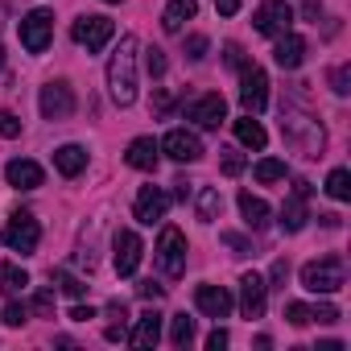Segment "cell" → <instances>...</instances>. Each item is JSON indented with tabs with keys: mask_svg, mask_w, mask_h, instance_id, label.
Masks as SVG:
<instances>
[{
	"mask_svg": "<svg viewBox=\"0 0 351 351\" xmlns=\"http://www.w3.org/2000/svg\"><path fill=\"white\" fill-rule=\"evenodd\" d=\"M161 149H165V157L182 161V165H191V161H199V157H203V141H199L191 128H169V132H165V141H161Z\"/></svg>",
	"mask_w": 351,
	"mask_h": 351,
	"instance_id": "7c38bea8",
	"label": "cell"
},
{
	"mask_svg": "<svg viewBox=\"0 0 351 351\" xmlns=\"http://www.w3.org/2000/svg\"><path fill=\"white\" fill-rule=\"evenodd\" d=\"M25 285H29V273H25V269H17V265H0V289H5L9 298H21Z\"/></svg>",
	"mask_w": 351,
	"mask_h": 351,
	"instance_id": "4316f807",
	"label": "cell"
},
{
	"mask_svg": "<svg viewBox=\"0 0 351 351\" xmlns=\"http://www.w3.org/2000/svg\"><path fill=\"white\" fill-rule=\"evenodd\" d=\"M0 66H5V46H0Z\"/></svg>",
	"mask_w": 351,
	"mask_h": 351,
	"instance_id": "f5cc1de1",
	"label": "cell"
},
{
	"mask_svg": "<svg viewBox=\"0 0 351 351\" xmlns=\"http://www.w3.org/2000/svg\"><path fill=\"white\" fill-rule=\"evenodd\" d=\"M219 211H223V195L215 186H203L199 191V223H215Z\"/></svg>",
	"mask_w": 351,
	"mask_h": 351,
	"instance_id": "484cf974",
	"label": "cell"
},
{
	"mask_svg": "<svg viewBox=\"0 0 351 351\" xmlns=\"http://www.w3.org/2000/svg\"><path fill=\"white\" fill-rule=\"evenodd\" d=\"M215 13L219 17H236L240 13V0H215Z\"/></svg>",
	"mask_w": 351,
	"mask_h": 351,
	"instance_id": "7dc6e473",
	"label": "cell"
},
{
	"mask_svg": "<svg viewBox=\"0 0 351 351\" xmlns=\"http://www.w3.org/2000/svg\"><path fill=\"white\" fill-rule=\"evenodd\" d=\"M157 339H161V314H157V310H145V314L136 318V326H132L128 343L145 351V347H157Z\"/></svg>",
	"mask_w": 351,
	"mask_h": 351,
	"instance_id": "7402d4cb",
	"label": "cell"
},
{
	"mask_svg": "<svg viewBox=\"0 0 351 351\" xmlns=\"http://www.w3.org/2000/svg\"><path fill=\"white\" fill-rule=\"evenodd\" d=\"M207 46H211V42H207L203 34H191V38H186V58L203 62V58H207Z\"/></svg>",
	"mask_w": 351,
	"mask_h": 351,
	"instance_id": "d590c367",
	"label": "cell"
},
{
	"mask_svg": "<svg viewBox=\"0 0 351 351\" xmlns=\"http://www.w3.org/2000/svg\"><path fill=\"white\" fill-rule=\"evenodd\" d=\"M223 173H228V178L244 173V157H240V153H232V149H223Z\"/></svg>",
	"mask_w": 351,
	"mask_h": 351,
	"instance_id": "b9f144b4",
	"label": "cell"
},
{
	"mask_svg": "<svg viewBox=\"0 0 351 351\" xmlns=\"http://www.w3.org/2000/svg\"><path fill=\"white\" fill-rule=\"evenodd\" d=\"M195 306H199L207 318H228L236 302H232V293H228L223 285H199V289H195Z\"/></svg>",
	"mask_w": 351,
	"mask_h": 351,
	"instance_id": "e0dca14e",
	"label": "cell"
},
{
	"mask_svg": "<svg viewBox=\"0 0 351 351\" xmlns=\"http://www.w3.org/2000/svg\"><path fill=\"white\" fill-rule=\"evenodd\" d=\"M302 285L310 293H339L347 285V265L343 256H318L302 265Z\"/></svg>",
	"mask_w": 351,
	"mask_h": 351,
	"instance_id": "3957f363",
	"label": "cell"
},
{
	"mask_svg": "<svg viewBox=\"0 0 351 351\" xmlns=\"http://www.w3.org/2000/svg\"><path fill=\"white\" fill-rule=\"evenodd\" d=\"M273 62H277L281 71H298V66L306 62V38H298L293 29H289V34H281V38H277V46H273Z\"/></svg>",
	"mask_w": 351,
	"mask_h": 351,
	"instance_id": "ac0fdd59",
	"label": "cell"
},
{
	"mask_svg": "<svg viewBox=\"0 0 351 351\" xmlns=\"http://www.w3.org/2000/svg\"><path fill=\"white\" fill-rule=\"evenodd\" d=\"M54 165H58L62 178H79L87 169V149L83 145H62V149H54Z\"/></svg>",
	"mask_w": 351,
	"mask_h": 351,
	"instance_id": "603a6c76",
	"label": "cell"
},
{
	"mask_svg": "<svg viewBox=\"0 0 351 351\" xmlns=\"http://www.w3.org/2000/svg\"><path fill=\"white\" fill-rule=\"evenodd\" d=\"M326 195H330L335 203H347V199H351V173H347V169H330V173H326Z\"/></svg>",
	"mask_w": 351,
	"mask_h": 351,
	"instance_id": "83f0119b",
	"label": "cell"
},
{
	"mask_svg": "<svg viewBox=\"0 0 351 351\" xmlns=\"http://www.w3.org/2000/svg\"><path fill=\"white\" fill-rule=\"evenodd\" d=\"M223 347H228V330L219 326V330H211V335H207V351H223Z\"/></svg>",
	"mask_w": 351,
	"mask_h": 351,
	"instance_id": "bcb514c9",
	"label": "cell"
},
{
	"mask_svg": "<svg viewBox=\"0 0 351 351\" xmlns=\"http://www.w3.org/2000/svg\"><path fill=\"white\" fill-rule=\"evenodd\" d=\"M50 38H54V13H50V9L25 13V21H21V46H25L29 54H46Z\"/></svg>",
	"mask_w": 351,
	"mask_h": 351,
	"instance_id": "9c48e42d",
	"label": "cell"
},
{
	"mask_svg": "<svg viewBox=\"0 0 351 351\" xmlns=\"http://www.w3.org/2000/svg\"><path fill=\"white\" fill-rule=\"evenodd\" d=\"M223 58H228V66H236V71L244 66V50H240L236 42H232V46H223Z\"/></svg>",
	"mask_w": 351,
	"mask_h": 351,
	"instance_id": "f6af8a7d",
	"label": "cell"
},
{
	"mask_svg": "<svg viewBox=\"0 0 351 351\" xmlns=\"http://www.w3.org/2000/svg\"><path fill=\"white\" fill-rule=\"evenodd\" d=\"M54 281H58V289H62L66 298H83V293H87V285H83L79 277H71L66 269H58V273H54Z\"/></svg>",
	"mask_w": 351,
	"mask_h": 351,
	"instance_id": "1f68e13d",
	"label": "cell"
},
{
	"mask_svg": "<svg viewBox=\"0 0 351 351\" xmlns=\"http://www.w3.org/2000/svg\"><path fill=\"white\" fill-rule=\"evenodd\" d=\"M157 157H161V145H157L153 136H136V141L128 145V153H124V161H128L132 169H157Z\"/></svg>",
	"mask_w": 351,
	"mask_h": 351,
	"instance_id": "44dd1931",
	"label": "cell"
},
{
	"mask_svg": "<svg viewBox=\"0 0 351 351\" xmlns=\"http://www.w3.org/2000/svg\"><path fill=\"white\" fill-rule=\"evenodd\" d=\"M173 186H178V191H173V195H178V199H186V195H191V182H186V178H178V182H173Z\"/></svg>",
	"mask_w": 351,
	"mask_h": 351,
	"instance_id": "816d5d0a",
	"label": "cell"
},
{
	"mask_svg": "<svg viewBox=\"0 0 351 351\" xmlns=\"http://www.w3.org/2000/svg\"><path fill=\"white\" fill-rule=\"evenodd\" d=\"M195 13H199L195 0H169L165 13H161V29H165V34H182L186 21H195Z\"/></svg>",
	"mask_w": 351,
	"mask_h": 351,
	"instance_id": "ffe728a7",
	"label": "cell"
},
{
	"mask_svg": "<svg viewBox=\"0 0 351 351\" xmlns=\"http://www.w3.org/2000/svg\"><path fill=\"white\" fill-rule=\"evenodd\" d=\"M71 38L87 50V54H99L112 38H116V25L108 21V17H75V25H71Z\"/></svg>",
	"mask_w": 351,
	"mask_h": 351,
	"instance_id": "52a82bcc",
	"label": "cell"
},
{
	"mask_svg": "<svg viewBox=\"0 0 351 351\" xmlns=\"http://www.w3.org/2000/svg\"><path fill=\"white\" fill-rule=\"evenodd\" d=\"M5 248L9 252H21V256H29V252H38V240H42V228H38V219L29 215V211H13V219H9V228H5Z\"/></svg>",
	"mask_w": 351,
	"mask_h": 351,
	"instance_id": "8992f818",
	"label": "cell"
},
{
	"mask_svg": "<svg viewBox=\"0 0 351 351\" xmlns=\"http://www.w3.org/2000/svg\"><path fill=\"white\" fill-rule=\"evenodd\" d=\"M236 136H240V145H248V149H265V145H269V132H265V124H261L256 116H240V120H236Z\"/></svg>",
	"mask_w": 351,
	"mask_h": 351,
	"instance_id": "d4e9b609",
	"label": "cell"
},
{
	"mask_svg": "<svg viewBox=\"0 0 351 351\" xmlns=\"http://www.w3.org/2000/svg\"><path fill=\"white\" fill-rule=\"evenodd\" d=\"M0 136H21V120L13 112H0Z\"/></svg>",
	"mask_w": 351,
	"mask_h": 351,
	"instance_id": "7bdbcfd3",
	"label": "cell"
},
{
	"mask_svg": "<svg viewBox=\"0 0 351 351\" xmlns=\"http://www.w3.org/2000/svg\"><path fill=\"white\" fill-rule=\"evenodd\" d=\"M136 54H141V42L132 34H124L116 54L108 58V91H112L116 108H132L136 104Z\"/></svg>",
	"mask_w": 351,
	"mask_h": 351,
	"instance_id": "6da1fadb",
	"label": "cell"
},
{
	"mask_svg": "<svg viewBox=\"0 0 351 351\" xmlns=\"http://www.w3.org/2000/svg\"><path fill=\"white\" fill-rule=\"evenodd\" d=\"M186 120H195L199 128H219L228 120V104L223 95H199L191 108H186Z\"/></svg>",
	"mask_w": 351,
	"mask_h": 351,
	"instance_id": "9a60e30c",
	"label": "cell"
},
{
	"mask_svg": "<svg viewBox=\"0 0 351 351\" xmlns=\"http://www.w3.org/2000/svg\"><path fill=\"white\" fill-rule=\"evenodd\" d=\"M108 318H112V322H108V330H104V335H108L112 343H116V339H124V326H128V310H124L120 302H112V306H108Z\"/></svg>",
	"mask_w": 351,
	"mask_h": 351,
	"instance_id": "4dcf8cb0",
	"label": "cell"
},
{
	"mask_svg": "<svg viewBox=\"0 0 351 351\" xmlns=\"http://www.w3.org/2000/svg\"><path fill=\"white\" fill-rule=\"evenodd\" d=\"M310 314H314V322H322V326L339 322V306H330V302H322V306H310Z\"/></svg>",
	"mask_w": 351,
	"mask_h": 351,
	"instance_id": "60d3db41",
	"label": "cell"
},
{
	"mask_svg": "<svg viewBox=\"0 0 351 351\" xmlns=\"http://www.w3.org/2000/svg\"><path fill=\"white\" fill-rule=\"evenodd\" d=\"M153 108H157V112H169V95H165V91H157V99H153Z\"/></svg>",
	"mask_w": 351,
	"mask_h": 351,
	"instance_id": "f907efd6",
	"label": "cell"
},
{
	"mask_svg": "<svg viewBox=\"0 0 351 351\" xmlns=\"http://www.w3.org/2000/svg\"><path fill=\"white\" fill-rule=\"evenodd\" d=\"M240 104H244L248 116H261L269 108V75H265V66H256V62L240 66Z\"/></svg>",
	"mask_w": 351,
	"mask_h": 351,
	"instance_id": "5b68a950",
	"label": "cell"
},
{
	"mask_svg": "<svg viewBox=\"0 0 351 351\" xmlns=\"http://www.w3.org/2000/svg\"><path fill=\"white\" fill-rule=\"evenodd\" d=\"M306 219H310V211H306V195L302 191H293L285 203H281V232H289V236H298L302 228H306Z\"/></svg>",
	"mask_w": 351,
	"mask_h": 351,
	"instance_id": "d6986e66",
	"label": "cell"
},
{
	"mask_svg": "<svg viewBox=\"0 0 351 351\" xmlns=\"http://www.w3.org/2000/svg\"><path fill=\"white\" fill-rule=\"evenodd\" d=\"M145 66H149V75H153V79H161V75H165V54H161L157 46H153V50H145Z\"/></svg>",
	"mask_w": 351,
	"mask_h": 351,
	"instance_id": "ab89813d",
	"label": "cell"
},
{
	"mask_svg": "<svg viewBox=\"0 0 351 351\" xmlns=\"http://www.w3.org/2000/svg\"><path fill=\"white\" fill-rule=\"evenodd\" d=\"M5 178H9L13 191H38V186L46 182V173H42L38 161H29V157H13V161L5 165Z\"/></svg>",
	"mask_w": 351,
	"mask_h": 351,
	"instance_id": "2e32d148",
	"label": "cell"
},
{
	"mask_svg": "<svg viewBox=\"0 0 351 351\" xmlns=\"http://www.w3.org/2000/svg\"><path fill=\"white\" fill-rule=\"evenodd\" d=\"M104 5H120V0H104Z\"/></svg>",
	"mask_w": 351,
	"mask_h": 351,
	"instance_id": "db71d44e",
	"label": "cell"
},
{
	"mask_svg": "<svg viewBox=\"0 0 351 351\" xmlns=\"http://www.w3.org/2000/svg\"><path fill=\"white\" fill-rule=\"evenodd\" d=\"M165 211H169V195H165L161 186H141V191H136L132 215H136L141 223H157V219H165Z\"/></svg>",
	"mask_w": 351,
	"mask_h": 351,
	"instance_id": "5bb4252c",
	"label": "cell"
},
{
	"mask_svg": "<svg viewBox=\"0 0 351 351\" xmlns=\"http://www.w3.org/2000/svg\"><path fill=\"white\" fill-rule=\"evenodd\" d=\"M285 318H289V326H310V322H314V314H310L306 302H289V306H285Z\"/></svg>",
	"mask_w": 351,
	"mask_h": 351,
	"instance_id": "d6a6232c",
	"label": "cell"
},
{
	"mask_svg": "<svg viewBox=\"0 0 351 351\" xmlns=\"http://www.w3.org/2000/svg\"><path fill=\"white\" fill-rule=\"evenodd\" d=\"M34 314H38V318H54V293H50V289H38V298H34Z\"/></svg>",
	"mask_w": 351,
	"mask_h": 351,
	"instance_id": "f35d334b",
	"label": "cell"
},
{
	"mask_svg": "<svg viewBox=\"0 0 351 351\" xmlns=\"http://www.w3.org/2000/svg\"><path fill=\"white\" fill-rule=\"evenodd\" d=\"M285 281H289V261L281 256V261H273V273H269V289H285Z\"/></svg>",
	"mask_w": 351,
	"mask_h": 351,
	"instance_id": "74e56055",
	"label": "cell"
},
{
	"mask_svg": "<svg viewBox=\"0 0 351 351\" xmlns=\"http://www.w3.org/2000/svg\"><path fill=\"white\" fill-rule=\"evenodd\" d=\"M136 293H141V298H145V302H157V298H161V293H165V289H161V285H157V281H141V285H136Z\"/></svg>",
	"mask_w": 351,
	"mask_h": 351,
	"instance_id": "ee69618b",
	"label": "cell"
},
{
	"mask_svg": "<svg viewBox=\"0 0 351 351\" xmlns=\"http://www.w3.org/2000/svg\"><path fill=\"white\" fill-rule=\"evenodd\" d=\"M191 339H195V318L173 314V318H169V343H173V347H186Z\"/></svg>",
	"mask_w": 351,
	"mask_h": 351,
	"instance_id": "f1b7e54d",
	"label": "cell"
},
{
	"mask_svg": "<svg viewBox=\"0 0 351 351\" xmlns=\"http://www.w3.org/2000/svg\"><path fill=\"white\" fill-rule=\"evenodd\" d=\"M153 256H157V265H161L165 277H182V273H186V236H182L178 228H169V223H165L161 236H157Z\"/></svg>",
	"mask_w": 351,
	"mask_h": 351,
	"instance_id": "277c9868",
	"label": "cell"
},
{
	"mask_svg": "<svg viewBox=\"0 0 351 351\" xmlns=\"http://www.w3.org/2000/svg\"><path fill=\"white\" fill-rule=\"evenodd\" d=\"M330 87H335V95H347L351 91V66H335L330 71Z\"/></svg>",
	"mask_w": 351,
	"mask_h": 351,
	"instance_id": "8d00e7d4",
	"label": "cell"
},
{
	"mask_svg": "<svg viewBox=\"0 0 351 351\" xmlns=\"http://www.w3.org/2000/svg\"><path fill=\"white\" fill-rule=\"evenodd\" d=\"M240 215H244V223L252 228V232H261V228H269V203L265 199H256L252 191H240Z\"/></svg>",
	"mask_w": 351,
	"mask_h": 351,
	"instance_id": "cb8c5ba5",
	"label": "cell"
},
{
	"mask_svg": "<svg viewBox=\"0 0 351 351\" xmlns=\"http://www.w3.org/2000/svg\"><path fill=\"white\" fill-rule=\"evenodd\" d=\"M141 256H145L141 236L128 232V228H120V232L112 236V265H116V273H120V277H132L136 265H141Z\"/></svg>",
	"mask_w": 351,
	"mask_h": 351,
	"instance_id": "8fae6325",
	"label": "cell"
},
{
	"mask_svg": "<svg viewBox=\"0 0 351 351\" xmlns=\"http://www.w3.org/2000/svg\"><path fill=\"white\" fill-rule=\"evenodd\" d=\"M281 136H285L302 157H322V149H326L322 124L314 120L310 108H298V104H281Z\"/></svg>",
	"mask_w": 351,
	"mask_h": 351,
	"instance_id": "7a4b0ae2",
	"label": "cell"
},
{
	"mask_svg": "<svg viewBox=\"0 0 351 351\" xmlns=\"http://www.w3.org/2000/svg\"><path fill=\"white\" fill-rule=\"evenodd\" d=\"M302 13H306V21H318V13H322V0H302Z\"/></svg>",
	"mask_w": 351,
	"mask_h": 351,
	"instance_id": "c3c4849f",
	"label": "cell"
},
{
	"mask_svg": "<svg viewBox=\"0 0 351 351\" xmlns=\"http://www.w3.org/2000/svg\"><path fill=\"white\" fill-rule=\"evenodd\" d=\"M252 25L265 38H281V34L293 29V5H285V0H265V5L252 13Z\"/></svg>",
	"mask_w": 351,
	"mask_h": 351,
	"instance_id": "ba28073f",
	"label": "cell"
},
{
	"mask_svg": "<svg viewBox=\"0 0 351 351\" xmlns=\"http://www.w3.org/2000/svg\"><path fill=\"white\" fill-rule=\"evenodd\" d=\"M71 318H75V322H87V318H95V310H91V306H75Z\"/></svg>",
	"mask_w": 351,
	"mask_h": 351,
	"instance_id": "681fc988",
	"label": "cell"
},
{
	"mask_svg": "<svg viewBox=\"0 0 351 351\" xmlns=\"http://www.w3.org/2000/svg\"><path fill=\"white\" fill-rule=\"evenodd\" d=\"M265 302H269V281L261 273H244L240 277V310H244V318H261Z\"/></svg>",
	"mask_w": 351,
	"mask_h": 351,
	"instance_id": "4fadbf2b",
	"label": "cell"
},
{
	"mask_svg": "<svg viewBox=\"0 0 351 351\" xmlns=\"http://www.w3.org/2000/svg\"><path fill=\"white\" fill-rule=\"evenodd\" d=\"M38 108H42L46 120H66L75 112V87L66 79H50L42 87V95H38Z\"/></svg>",
	"mask_w": 351,
	"mask_h": 351,
	"instance_id": "30bf717a",
	"label": "cell"
},
{
	"mask_svg": "<svg viewBox=\"0 0 351 351\" xmlns=\"http://www.w3.org/2000/svg\"><path fill=\"white\" fill-rule=\"evenodd\" d=\"M252 173H256V182H281V178H285V161H277V157H261V161L252 165Z\"/></svg>",
	"mask_w": 351,
	"mask_h": 351,
	"instance_id": "f546056e",
	"label": "cell"
},
{
	"mask_svg": "<svg viewBox=\"0 0 351 351\" xmlns=\"http://www.w3.org/2000/svg\"><path fill=\"white\" fill-rule=\"evenodd\" d=\"M223 244L232 248V256H252V240H244L240 232H223Z\"/></svg>",
	"mask_w": 351,
	"mask_h": 351,
	"instance_id": "836d02e7",
	"label": "cell"
},
{
	"mask_svg": "<svg viewBox=\"0 0 351 351\" xmlns=\"http://www.w3.org/2000/svg\"><path fill=\"white\" fill-rule=\"evenodd\" d=\"M0 318H5V326H21V322L29 318V310H25V306H21L17 298H13V302L5 306V314H0Z\"/></svg>",
	"mask_w": 351,
	"mask_h": 351,
	"instance_id": "e575fe53",
	"label": "cell"
}]
</instances>
